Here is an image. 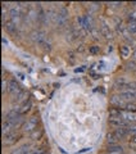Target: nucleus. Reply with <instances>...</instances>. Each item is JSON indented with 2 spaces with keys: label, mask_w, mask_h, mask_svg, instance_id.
<instances>
[{
  "label": "nucleus",
  "mask_w": 136,
  "mask_h": 154,
  "mask_svg": "<svg viewBox=\"0 0 136 154\" xmlns=\"http://www.w3.org/2000/svg\"><path fill=\"white\" fill-rule=\"evenodd\" d=\"M130 143L132 144V145H136V136H132L130 139Z\"/></svg>",
  "instance_id": "nucleus-33"
},
{
  "label": "nucleus",
  "mask_w": 136,
  "mask_h": 154,
  "mask_svg": "<svg viewBox=\"0 0 136 154\" xmlns=\"http://www.w3.org/2000/svg\"><path fill=\"white\" fill-rule=\"evenodd\" d=\"M121 118L125 119L126 122H128L130 125H134L136 122V113H131L127 112V110H123L122 109V114H121Z\"/></svg>",
  "instance_id": "nucleus-9"
},
{
  "label": "nucleus",
  "mask_w": 136,
  "mask_h": 154,
  "mask_svg": "<svg viewBox=\"0 0 136 154\" xmlns=\"http://www.w3.org/2000/svg\"><path fill=\"white\" fill-rule=\"evenodd\" d=\"M9 16H11V21L17 23L19 19H21V11H19V7H13L11 8V11H9Z\"/></svg>",
  "instance_id": "nucleus-10"
},
{
  "label": "nucleus",
  "mask_w": 136,
  "mask_h": 154,
  "mask_svg": "<svg viewBox=\"0 0 136 154\" xmlns=\"http://www.w3.org/2000/svg\"><path fill=\"white\" fill-rule=\"evenodd\" d=\"M108 154H123V148L121 145H109Z\"/></svg>",
  "instance_id": "nucleus-19"
},
{
  "label": "nucleus",
  "mask_w": 136,
  "mask_h": 154,
  "mask_svg": "<svg viewBox=\"0 0 136 154\" xmlns=\"http://www.w3.org/2000/svg\"><path fill=\"white\" fill-rule=\"evenodd\" d=\"M3 45H8V41H7L4 37H3Z\"/></svg>",
  "instance_id": "nucleus-36"
},
{
  "label": "nucleus",
  "mask_w": 136,
  "mask_h": 154,
  "mask_svg": "<svg viewBox=\"0 0 136 154\" xmlns=\"http://www.w3.org/2000/svg\"><path fill=\"white\" fill-rule=\"evenodd\" d=\"M8 90L11 91V93H19L22 89H21V86H19V84L17 82V80H11L8 82Z\"/></svg>",
  "instance_id": "nucleus-13"
},
{
  "label": "nucleus",
  "mask_w": 136,
  "mask_h": 154,
  "mask_svg": "<svg viewBox=\"0 0 136 154\" xmlns=\"http://www.w3.org/2000/svg\"><path fill=\"white\" fill-rule=\"evenodd\" d=\"M3 27L5 28L7 32H9L12 36H14V37L19 36V30H18L17 23H14V22H12V21H7V22H5V25H4Z\"/></svg>",
  "instance_id": "nucleus-5"
},
{
  "label": "nucleus",
  "mask_w": 136,
  "mask_h": 154,
  "mask_svg": "<svg viewBox=\"0 0 136 154\" xmlns=\"http://www.w3.org/2000/svg\"><path fill=\"white\" fill-rule=\"evenodd\" d=\"M36 21L40 23L41 26L46 25L48 22V14L44 11V8L41 7V4H37V13H36Z\"/></svg>",
  "instance_id": "nucleus-4"
},
{
  "label": "nucleus",
  "mask_w": 136,
  "mask_h": 154,
  "mask_svg": "<svg viewBox=\"0 0 136 154\" xmlns=\"http://www.w3.org/2000/svg\"><path fill=\"white\" fill-rule=\"evenodd\" d=\"M100 33H101V32H99L98 30H96V28H93V31H91V35H93V37L95 38V40H98V38L100 37V36H99Z\"/></svg>",
  "instance_id": "nucleus-30"
},
{
  "label": "nucleus",
  "mask_w": 136,
  "mask_h": 154,
  "mask_svg": "<svg viewBox=\"0 0 136 154\" xmlns=\"http://www.w3.org/2000/svg\"><path fill=\"white\" fill-rule=\"evenodd\" d=\"M126 69L127 71H136V60H130V62H127V63H126Z\"/></svg>",
  "instance_id": "nucleus-24"
},
{
  "label": "nucleus",
  "mask_w": 136,
  "mask_h": 154,
  "mask_svg": "<svg viewBox=\"0 0 136 154\" xmlns=\"http://www.w3.org/2000/svg\"><path fill=\"white\" fill-rule=\"evenodd\" d=\"M127 130H128V134H131L132 136H136V125L135 123L130 125V126L127 127Z\"/></svg>",
  "instance_id": "nucleus-26"
},
{
  "label": "nucleus",
  "mask_w": 136,
  "mask_h": 154,
  "mask_svg": "<svg viewBox=\"0 0 136 154\" xmlns=\"http://www.w3.org/2000/svg\"><path fill=\"white\" fill-rule=\"evenodd\" d=\"M42 130H40V131H39V132H33L32 135H31V137L33 139V140H39V139H40L41 136H42Z\"/></svg>",
  "instance_id": "nucleus-27"
},
{
  "label": "nucleus",
  "mask_w": 136,
  "mask_h": 154,
  "mask_svg": "<svg viewBox=\"0 0 136 154\" xmlns=\"http://www.w3.org/2000/svg\"><path fill=\"white\" fill-rule=\"evenodd\" d=\"M7 88H8V84H7V81L3 79V81H2V93L4 94L5 93V90H7Z\"/></svg>",
  "instance_id": "nucleus-31"
},
{
  "label": "nucleus",
  "mask_w": 136,
  "mask_h": 154,
  "mask_svg": "<svg viewBox=\"0 0 136 154\" xmlns=\"http://www.w3.org/2000/svg\"><path fill=\"white\" fill-rule=\"evenodd\" d=\"M135 37H136V36H135Z\"/></svg>",
  "instance_id": "nucleus-39"
},
{
  "label": "nucleus",
  "mask_w": 136,
  "mask_h": 154,
  "mask_svg": "<svg viewBox=\"0 0 136 154\" xmlns=\"http://www.w3.org/2000/svg\"><path fill=\"white\" fill-rule=\"evenodd\" d=\"M79 35H80V32L77 31L75 27H71V28H70V32L67 33V40L75 41L76 38H79Z\"/></svg>",
  "instance_id": "nucleus-16"
},
{
  "label": "nucleus",
  "mask_w": 136,
  "mask_h": 154,
  "mask_svg": "<svg viewBox=\"0 0 136 154\" xmlns=\"http://www.w3.org/2000/svg\"><path fill=\"white\" fill-rule=\"evenodd\" d=\"M131 4H132V5H134V7H136V2H134V3H131Z\"/></svg>",
  "instance_id": "nucleus-38"
},
{
  "label": "nucleus",
  "mask_w": 136,
  "mask_h": 154,
  "mask_svg": "<svg viewBox=\"0 0 136 154\" xmlns=\"http://www.w3.org/2000/svg\"><path fill=\"white\" fill-rule=\"evenodd\" d=\"M41 48H42V49L45 50V51H51V49H53V48H51V44H50L49 41H46Z\"/></svg>",
  "instance_id": "nucleus-29"
},
{
  "label": "nucleus",
  "mask_w": 136,
  "mask_h": 154,
  "mask_svg": "<svg viewBox=\"0 0 136 154\" xmlns=\"http://www.w3.org/2000/svg\"><path fill=\"white\" fill-rule=\"evenodd\" d=\"M14 127L12 122L9 121H3V125H2V132H3V136H5V135L11 134V132H14Z\"/></svg>",
  "instance_id": "nucleus-12"
},
{
  "label": "nucleus",
  "mask_w": 136,
  "mask_h": 154,
  "mask_svg": "<svg viewBox=\"0 0 136 154\" xmlns=\"http://www.w3.org/2000/svg\"><path fill=\"white\" fill-rule=\"evenodd\" d=\"M114 132L118 136V139H123L128 135V130H127V127H119V128H116Z\"/></svg>",
  "instance_id": "nucleus-20"
},
{
  "label": "nucleus",
  "mask_w": 136,
  "mask_h": 154,
  "mask_svg": "<svg viewBox=\"0 0 136 154\" xmlns=\"http://www.w3.org/2000/svg\"><path fill=\"white\" fill-rule=\"evenodd\" d=\"M27 95V93L25 90H21L19 93L17 94V100H22V99H25V96Z\"/></svg>",
  "instance_id": "nucleus-28"
},
{
  "label": "nucleus",
  "mask_w": 136,
  "mask_h": 154,
  "mask_svg": "<svg viewBox=\"0 0 136 154\" xmlns=\"http://www.w3.org/2000/svg\"><path fill=\"white\" fill-rule=\"evenodd\" d=\"M123 110H127V112H131V113H136V103H134V102L126 103Z\"/></svg>",
  "instance_id": "nucleus-22"
},
{
  "label": "nucleus",
  "mask_w": 136,
  "mask_h": 154,
  "mask_svg": "<svg viewBox=\"0 0 136 154\" xmlns=\"http://www.w3.org/2000/svg\"><path fill=\"white\" fill-rule=\"evenodd\" d=\"M132 57H134V60H136V48H135V50H134V54H132Z\"/></svg>",
  "instance_id": "nucleus-35"
},
{
  "label": "nucleus",
  "mask_w": 136,
  "mask_h": 154,
  "mask_svg": "<svg viewBox=\"0 0 136 154\" xmlns=\"http://www.w3.org/2000/svg\"><path fill=\"white\" fill-rule=\"evenodd\" d=\"M112 50H113V48H112V45H109V46H108V51H109V53H110V51H112Z\"/></svg>",
  "instance_id": "nucleus-37"
},
{
  "label": "nucleus",
  "mask_w": 136,
  "mask_h": 154,
  "mask_svg": "<svg viewBox=\"0 0 136 154\" xmlns=\"http://www.w3.org/2000/svg\"><path fill=\"white\" fill-rule=\"evenodd\" d=\"M30 37H31V40L35 42L36 45H39V46H42L48 41L46 33L42 32V31H33L31 35H30Z\"/></svg>",
  "instance_id": "nucleus-2"
},
{
  "label": "nucleus",
  "mask_w": 136,
  "mask_h": 154,
  "mask_svg": "<svg viewBox=\"0 0 136 154\" xmlns=\"http://www.w3.org/2000/svg\"><path fill=\"white\" fill-rule=\"evenodd\" d=\"M108 123H109V126L116 127V128H119V127H128V126H130V123L126 122L125 119H122V118H109V119H108Z\"/></svg>",
  "instance_id": "nucleus-6"
},
{
  "label": "nucleus",
  "mask_w": 136,
  "mask_h": 154,
  "mask_svg": "<svg viewBox=\"0 0 136 154\" xmlns=\"http://www.w3.org/2000/svg\"><path fill=\"white\" fill-rule=\"evenodd\" d=\"M126 28H127V31L131 33V35L136 36V22H128V25Z\"/></svg>",
  "instance_id": "nucleus-23"
},
{
  "label": "nucleus",
  "mask_w": 136,
  "mask_h": 154,
  "mask_svg": "<svg viewBox=\"0 0 136 154\" xmlns=\"http://www.w3.org/2000/svg\"><path fill=\"white\" fill-rule=\"evenodd\" d=\"M18 140V135L16 132H11L5 135V136H3V145H13L14 143H17Z\"/></svg>",
  "instance_id": "nucleus-7"
},
{
  "label": "nucleus",
  "mask_w": 136,
  "mask_h": 154,
  "mask_svg": "<svg viewBox=\"0 0 136 154\" xmlns=\"http://www.w3.org/2000/svg\"><path fill=\"white\" fill-rule=\"evenodd\" d=\"M31 108H32V102L28 99V100H26V102L22 104V107L19 108V110H21V114L23 116V114H26L27 112H30Z\"/></svg>",
  "instance_id": "nucleus-18"
},
{
  "label": "nucleus",
  "mask_w": 136,
  "mask_h": 154,
  "mask_svg": "<svg viewBox=\"0 0 136 154\" xmlns=\"http://www.w3.org/2000/svg\"><path fill=\"white\" fill-rule=\"evenodd\" d=\"M100 32H101V35H103L105 38H113V32H112V30L105 25V23H103V25H101Z\"/></svg>",
  "instance_id": "nucleus-15"
},
{
  "label": "nucleus",
  "mask_w": 136,
  "mask_h": 154,
  "mask_svg": "<svg viewBox=\"0 0 136 154\" xmlns=\"http://www.w3.org/2000/svg\"><path fill=\"white\" fill-rule=\"evenodd\" d=\"M108 5H110V7H121L122 5V3H108Z\"/></svg>",
  "instance_id": "nucleus-32"
},
{
  "label": "nucleus",
  "mask_w": 136,
  "mask_h": 154,
  "mask_svg": "<svg viewBox=\"0 0 136 154\" xmlns=\"http://www.w3.org/2000/svg\"><path fill=\"white\" fill-rule=\"evenodd\" d=\"M82 71H85V67H81V68H76L75 72H82Z\"/></svg>",
  "instance_id": "nucleus-34"
},
{
  "label": "nucleus",
  "mask_w": 136,
  "mask_h": 154,
  "mask_svg": "<svg viewBox=\"0 0 136 154\" xmlns=\"http://www.w3.org/2000/svg\"><path fill=\"white\" fill-rule=\"evenodd\" d=\"M119 53H121V57L122 58H127L130 55V53H131V46L127 45V44H125L119 48Z\"/></svg>",
  "instance_id": "nucleus-21"
},
{
  "label": "nucleus",
  "mask_w": 136,
  "mask_h": 154,
  "mask_svg": "<svg viewBox=\"0 0 136 154\" xmlns=\"http://www.w3.org/2000/svg\"><path fill=\"white\" fill-rule=\"evenodd\" d=\"M39 125V117L37 116H32L31 118H28L27 121L25 122V125H23V131L25 132H32L35 131L36 127Z\"/></svg>",
  "instance_id": "nucleus-3"
},
{
  "label": "nucleus",
  "mask_w": 136,
  "mask_h": 154,
  "mask_svg": "<svg viewBox=\"0 0 136 154\" xmlns=\"http://www.w3.org/2000/svg\"><path fill=\"white\" fill-rule=\"evenodd\" d=\"M30 152H31L30 145H28V144H25V145H22V146L17 148L16 150H13L12 154H28Z\"/></svg>",
  "instance_id": "nucleus-17"
},
{
  "label": "nucleus",
  "mask_w": 136,
  "mask_h": 154,
  "mask_svg": "<svg viewBox=\"0 0 136 154\" xmlns=\"http://www.w3.org/2000/svg\"><path fill=\"white\" fill-rule=\"evenodd\" d=\"M118 140H119V139H118L117 135H116L114 131L107 134V143H108V145H117Z\"/></svg>",
  "instance_id": "nucleus-14"
},
{
  "label": "nucleus",
  "mask_w": 136,
  "mask_h": 154,
  "mask_svg": "<svg viewBox=\"0 0 136 154\" xmlns=\"http://www.w3.org/2000/svg\"><path fill=\"white\" fill-rule=\"evenodd\" d=\"M99 51H100V46H98V45H91V46H89V53H90V54L95 55V54H99Z\"/></svg>",
  "instance_id": "nucleus-25"
},
{
  "label": "nucleus",
  "mask_w": 136,
  "mask_h": 154,
  "mask_svg": "<svg viewBox=\"0 0 136 154\" xmlns=\"http://www.w3.org/2000/svg\"><path fill=\"white\" fill-rule=\"evenodd\" d=\"M68 17H70V14H68V9L67 8H60L59 11H58V14H57V22L55 25L58 27H66V25L68 23Z\"/></svg>",
  "instance_id": "nucleus-1"
},
{
  "label": "nucleus",
  "mask_w": 136,
  "mask_h": 154,
  "mask_svg": "<svg viewBox=\"0 0 136 154\" xmlns=\"http://www.w3.org/2000/svg\"><path fill=\"white\" fill-rule=\"evenodd\" d=\"M119 96L122 98L126 103L132 102L136 99V89L134 90H128V91H123V93H119Z\"/></svg>",
  "instance_id": "nucleus-8"
},
{
  "label": "nucleus",
  "mask_w": 136,
  "mask_h": 154,
  "mask_svg": "<svg viewBox=\"0 0 136 154\" xmlns=\"http://www.w3.org/2000/svg\"><path fill=\"white\" fill-rule=\"evenodd\" d=\"M82 18H84V21H82V28H84V30H86V31H93V21H91V16H90V14H85V16L84 17H82Z\"/></svg>",
  "instance_id": "nucleus-11"
}]
</instances>
